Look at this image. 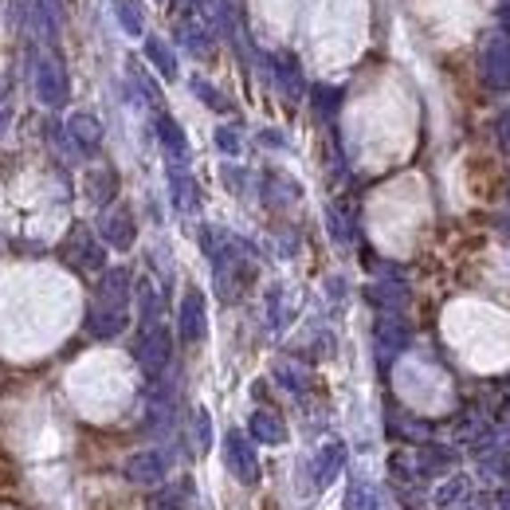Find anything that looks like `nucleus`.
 Returning a JSON list of instances; mask_svg holds the SVG:
<instances>
[{
    "label": "nucleus",
    "mask_w": 510,
    "mask_h": 510,
    "mask_svg": "<svg viewBox=\"0 0 510 510\" xmlns=\"http://www.w3.org/2000/svg\"><path fill=\"white\" fill-rule=\"evenodd\" d=\"M224 456H228V471L240 483H255L259 479V459H255V451L248 444V436L243 432H228V440H224Z\"/></svg>",
    "instance_id": "obj_1"
},
{
    "label": "nucleus",
    "mask_w": 510,
    "mask_h": 510,
    "mask_svg": "<svg viewBox=\"0 0 510 510\" xmlns=\"http://www.w3.org/2000/svg\"><path fill=\"white\" fill-rule=\"evenodd\" d=\"M126 479L137 487H157L165 479V456L161 451H137L126 459Z\"/></svg>",
    "instance_id": "obj_2"
},
{
    "label": "nucleus",
    "mask_w": 510,
    "mask_h": 510,
    "mask_svg": "<svg viewBox=\"0 0 510 510\" xmlns=\"http://www.w3.org/2000/svg\"><path fill=\"white\" fill-rule=\"evenodd\" d=\"M63 259L71 263V267L78 271H98L103 267V248L91 240V232H71V240H67V248H63Z\"/></svg>",
    "instance_id": "obj_3"
},
{
    "label": "nucleus",
    "mask_w": 510,
    "mask_h": 510,
    "mask_svg": "<svg viewBox=\"0 0 510 510\" xmlns=\"http://www.w3.org/2000/svg\"><path fill=\"white\" fill-rule=\"evenodd\" d=\"M341 464H346V448H341V444H326V448L318 451V459H314V483L330 487L333 479H338Z\"/></svg>",
    "instance_id": "obj_4"
},
{
    "label": "nucleus",
    "mask_w": 510,
    "mask_h": 510,
    "mask_svg": "<svg viewBox=\"0 0 510 510\" xmlns=\"http://www.w3.org/2000/svg\"><path fill=\"white\" fill-rule=\"evenodd\" d=\"M126 326V314L122 310H111V307H95L86 314V330L95 333V338H114L118 330Z\"/></svg>",
    "instance_id": "obj_5"
},
{
    "label": "nucleus",
    "mask_w": 510,
    "mask_h": 510,
    "mask_svg": "<svg viewBox=\"0 0 510 510\" xmlns=\"http://www.w3.org/2000/svg\"><path fill=\"white\" fill-rule=\"evenodd\" d=\"M248 428H251V436L259 440V444H283V440H287V428H283V420L271 416V412H255Z\"/></svg>",
    "instance_id": "obj_6"
},
{
    "label": "nucleus",
    "mask_w": 510,
    "mask_h": 510,
    "mask_svg": "<svg viewBox=\"0 0 510 510\" xmlns=\"http://www.w3.org/2000/svg\"><path fill=\"white\" fill-rule=\"evenodd\" d=\"M39 98H44L47 106H59L67 98V86H63V75H59L55 63H44L39 67Z\"/></svg>",
    "instance_id": "obj_7"
},
{
    "label": "nucleus",
    "mask_w": 510,
    "mask_h": 510,
    "mask_svg": "<svg viewBox=\"0 0 510 510\" xmlns=\"http://www.w3.org/2000/svg\"><path fill=\"white\" fill-rule=\"evenodd\" d=\"M103 235L114 243V248H130V243H134V224H130V216H126L122 209L111 212V216L103 220Z\"/></svg>",
    "instance_id": "obj_8"
},
{
    "label": "nucleus",
    "mask_w": 510,
    "mask_h": 510,
    "mask_svg": "<svg viewBox=\"0 0 510 510\" xmlns=\"http://www.w3.org/2000/svg\"><path fill=\"white\" fill-rule=\"evenodd\" d=\"M181 333L189 341H196L204 333V307H201V294L189 291V299H185V310H181Z\"/></svg>",
    "instance_id": "obj_9"
},
{
    "label": "nucleus",
    "mask_w": 510,
    "mask_h": 510,
    "mask_svg": "<svg viewBox=\"0 0 510 510\" xmlns=\"http://www.w3.org/2000/svg\"><path fill=\"white\" fill-rule=\"evenodd\" d=\"M189 495H193V483L185 479V483H177V487L157 490V495L150 498V510H185L189 506Z\"/></svg>",
    "instance_id": "obj_10"
},
{
    "label": "nucleus",
    "mask_w": 510,
    "mask_h": 510,
    "mask_svg": "<svg viewBox=\"0 0 510 510\" xmlns=\"http://www.w3.org/2000/svg\"><path fill=\"white\" fill-rule=\"evenodd\" d=\"M137 353H142V366L150 369V373H157V369L165 366V353H169V346H165V333H161V330L150 333V338L142 341V350H137Z\"/></svg>",
    "instance_id": "obj_11"
},
{
    "label": "nucleus",
    "mask_w": 510,
    "mask_h": 510,
    "mask_svg": "<svg viewBox=\"0 0 510 510\" xmlns=\"http://www.w3.org/2000/svg\"><path fill=\"white\" fill-rule=\"evenodd\" d=\"M451 464H456V451L451 448H424L420 451V471H424V475H440V471H448Z\"/></svg>",
    "instance_id": "obj_12"
},
{
    "label": "nucleus",
    "mask_w": 510,
    "mask_h": 510,
    "mask_svg": "<svg viewBox=\"0 0 510 510\" xmlns=\"http://www.w3.org/2000/svg\"><path fill=\"white\" fill-rule=\"evenodd\" d=\"M341 506L346 510H377V495H373V487H366V483H353L346 490V498H341Z\"/></svg>",
    "instance_id": "obj_13"
},
{
    "label": "nucleus",
    "mask_w": 510,
    "mask_h": 510,
    "mask_svg": "<svg viewBox=\"0 0 510 510\" xmlns=\"http://www.w3.org/2000/svg\"><path fill=\"white\" fill-rule=\"evenodd\" d=\"M467 495H471V483H467L464 475H456L451 483H444V487L436 490V506H456L459 498H467Z\"/></svg>",
    "instance_id": "obj_14"
},
{
    "label": "nucleus",
    "mask_w": 510,
    "mask_h": 510,
    "mask_svg": "<svg viewBox=\"0 0 510 510\" xmlns=\"http://www.w3.org/2000/svg\"><path fill=\"white\" fill-rule=\"evenodd\" d=\"M71 134H75V142L86 145V150H95V145H98V126L86 114H78L75 122H71Z\"/></svg>",
    "instance_id": "obj_15"
},
{
    "label": "nucleus",
    "mask_w": 510,
    "mask_h": 510,
    "mask_svg": "<svg viewBox=\"0 0 510 510\" xmlns=\"http://www.w3.org/2000/svg\"><path fill=\"white\" fill-rule=\"evenodd\" d=\"M103 299L114 302V307L122 310V299H126V271H111V279L103 283Z\"/></svg>",
    "instance_id": "obj_16"
},
{
    "label": "nucleus",
    "mask_w": 510,
    "mask_h": 510,
    "mask_svg": "<svg viewBox=\"0 0 510 510\" xmlns=\"http://www.w3.org/2000/svg\"><path fill=\"white\" fill-rule=\"evenodd\" d=\"M196 440H201V448H209L212 444V432H209V412H201V416H196Z\"/></svg>",
    "instance_id": "obj_17"
}]
</instances>
